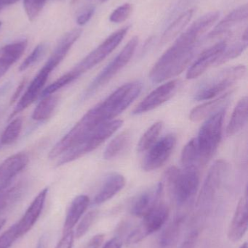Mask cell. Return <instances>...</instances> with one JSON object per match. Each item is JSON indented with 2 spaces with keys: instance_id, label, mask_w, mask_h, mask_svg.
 Segmentation results:
<instances>
[{
  "instance_id": "cell-7",
  "label": "cell",
  "mask_w": 248,
  "mask_h": 248,
  "mask_svg": "<svg viewBox=\"0 0 248 248\" xmlns=\"http://www.w3.org/2000/svg\"><path fill=\"white\" fill-rule=\"evenodd\" d=\"M138 44V36H134L128 42L116 58L108 64L107 66L105 67L104 69L102 70L101 72L90 83L84 93V98L90 97L99 88L107 84L122 68L126 66L133 56Z\"/></svg>"
},
{
  "instance_id": "cell-42",
  "label": "cell",
  "mask_w": 248,
  "mask_h": 248,
  "mask_svg": "<svg viewBox=\"0 0 248 248\" xmlns=\"http://www.w3.org/2000/svg\"><path fill=\"white\" fill-rule=\"evenodd\" d=\"M104 239L103 234H98L90 240L88 244V248H99L101 246Z\"/></svg>"
},
{
  "instance_id": "cell-52",
  "label": "cell",
  "mask_w": 248,
  "mask_h": 248,
  "mask_svg": "<svg viewBox=\"0 0 248 248\" xmlns=\"http://www.w3.org/2000/svg\"><path fill=\"white\" fill-rule=\"evenodd\" d=\"M57 1H63V0H57Z\"/></svg>"
},
{
  "instance_id": "cell-6",
  "label": "cell",
  "mask_w": 248,
  "mask_h": 248,
  "mask_svg": "<svg viewBox=\"0 0 248 248\" xmlns=\"http://www.w3.org/2000/svg\"><path fill=\"white\" fill-rule=\"evenodd\" d=\"M175 201L178 205L187 203L196 195L199 186V172L198 168H183L181 170L171 167L166 172Z\"/></svg>"
},
{
  "instance_id": "cell-21",
  "label": "cell",
  "mask_w": 248,
  "mask_h": 248,
  "mask_svg": "<svg viewBox=\"0 0 248 248\" xmlns=\"http://www.w3.org/2000/svg\"><path fill=\"white\" fill-rule=\"evenodd\" d=\"M29 156L24 153H16L0 164V182H11L12 179L27 166Z\"/></svg>"
},
{
  "instance_id": "cell-47",
  "label": "cell",
  "mask_w": 248,
  "mask_h": 248,
  "mask_svg": "<svg viewBox=\"0 0 248 248\" xmlns=\"http://www.w3.org/2000/svg\"><path fill=\"white\" fill-rule=\"evenodd\" d=\"M7 70L6 69H0V78H1L2 76H4V74L7 72Z\"/></svg>"
},
{
  "instance_id": "cell-24",
  "label": "cell",
  "mask_w": 248,
  "mask_h": 248,
  "mask_svg": "<svg viewBox=\"0 0 248 248\" xmlns=\"http://www.w3.org/2000/svg\"><path fill=\"white\" fill-rule=\"evenodd\" d=\"M248 98L243 97L237 103L233 110L230 123L227 125V137H232L238 134L246 126L248 122Z\"/></svg>"
},
{
  "instance_id": "cell-26",
  "label": "cell",
  "mask_w": 248,
  "mask_h": 248,
  "mask_svg": "<svg viewBox=\"0 0 248 248\" xmlns=\"http://www.w3.org/2000/svg\"><path fill=\"white\" fill-rule=\"evenodd\" d=\"M194 13H195V10L190 9V10H187L183 14L181 15L166 29L165 31L164 32L163 36H162L160 43L162 45H164V44L167 43V42H170L175 38L177 37L179 34H180L181 32L189 24V22L193 17Z\"/></svg>"
},
{
  "instance_id": "cell-45",
  "label": "cell",
  "mask_w": 248,
  "mask_h": 248,
  "mask_svg": "<svg viewBox=\"0 0 248 248\" xmlns=\"http://www.w3.org/2000/svg\"><path fill=\"white\" fill-rule=\"evenodd\" d=\"M47 243H48V236L44 234L41 237L39 241L38 242L37 246L36 248H46Z\"/></svg>"
},
{
  "instance_id": "cell-2",
  "label": "cell",
  "mask_w": 248,
  "mask_h": 248,
  "mask_svg": "<svg viewBox=\"0 0 248 248\" xmlns=\"http://www.w3.org/2000/svg\"><path fill=\"white\" fill-rule=\"evenodd\" d=\"M195 47L196 45H187L176 39L151 69L149 74L151 82H164L182 74L190 64Z\"/></svg>"
},
{
  "instance_id": "cell-18",
  "label": "cell",
  "mask_w": 248,
  "mask_h": 248,
  "mask_svg": "<svg viewBox=\"0 0 248 248\" xmlns=\"http://www.w3.org/2000/svg\"><path fill=\"white\" fill-rule=\"evenodd\" d=\"M82 33V29H74L64 34L45 65H48V68H51L50 69L53 71L66 56L68 51L78 40Z\"/></svg>"
},
{
  "instance_id": "cell-28",
  "label": "cell",
  "mask_w": 248,
  "mask_h": 248,
  "mask_svg": "<svg viewBox=\"0 0 248 248\" xmlns=\"http://www.w3.org/2000/svg\"><path fill=\"white\" fill-rule=\"evenodd\" d=\"M42 100L35 108L32 115L33 120L43 122L52 116L54 110L58 106V97L55 95H49L42 97Z\"/></svg>"
},
{
  "instance_id": "cell-16",
  "label": "cell",
  "mask_w": 248,
  "mask_h": 248,
  "mask_svg": "<svg viewBox=\"0 0 248 248\" xmlns=\"http://www.w3.org/2000/svg\"><path fill=\"white\" fill-rule=\"evenodd\" d=\"M48 193V188L42 189L34 198L21 219L16 224L18 238L26 234L34 226L35 223L40 217Z\"/></svg>"
},
{
  "instance_id": "cell-43",
  "label": "cell",
  "mask_w": 248,
  "mask_h": 248,
  "mask_svg": "<svg viewBox=\"0 0 248 248\" xmlns=\"http://www.w3.org/2000/svg\"><path fill=\"white\" fill-rule=\"evenodd\" d=\"M25 84H26V79H23V81L20 83L17 88L16 89L14 94L12 96L11 100H10V105H12L13 103H16V102L17 101L19 96L21 94L22 91H23V88H24Z\"/></svg>"
},
{
  "instance_id": "cell-44",
  "label": "cell",
  "mask_w": 248,
  "mask_h": 248,
  "mask_svg": "<svg viewBox=\"0 0 248 248\" xmlns=\"http://www.w3.org/2000/svg\"><path fill=\"white\" fill-rule=\"evenodd\" d=\"M122 243L120 239L118 237H114L105 243L103 248H122Z\"/></svg>"
},
{
  "instance_id": "cell-37",
  "label": "cell",
  "mask_w": 248,
  "mask_h": 248,
  "mask_svg": "<svg viewBox=\"0 0 248 248\" xmlns=\"http://www.w3.org/2000/svg\"><path fill=\"white\" fill-rule=\"evenodd\" d=\"M98 214H99V212L94 210V211H91L87 213L83 217V219L80 221V224H78V227H77L75 234H74L77 238H81L88 232V230H90V227L94 223L95 220L97 218Z\"/></svg>"
},
{
  "instance_id": "cell-15",
  "label": "cell",
  "mask_w": 248,
  "mask_h": 248,
  "mask_svg": "<svg viewBox=\"0 0 248 248\" xmlns=\"http://www.w3.org/2000/svg\"><path fill=\"white\" fill-rule=\"evenodd\" d=\"M219 12H210L198 18L190 27L179 36L178 39L188 45H196L204 33H206L219 18Z\"/></svg>"
},
{
  "instance_id": "cell-30",
  "label": "cell",
  "mask_w": 248,
  "mask_h": 248,
  "mask_svg": "<svg viewBox=\"0 0 248 248\" xmlns=\"http://www.w3.org/2000/svg\"><path fill=\"white\" fill-rule=\"evenodd\" d=\"M248 42V30L246 29L243 36H242V39L238 42L233 44L230 47L227 46L225 50L221 54V56L215 62V65L217 66V65H222V64L230 61V60L234 59V58L240 56L247 48Z\"/></svg>"
},
{
  "instance_id": "cell-32",
  "label": "cell",
  "mask_w": 248,
  "mask_h": 248,
  "mask_svg": "<svg viewBox=\"0 0 248 248\" xmlns=\"http://www.w3.org/2000/svg\"><path fill=\"white\" fill-rule=\"evenodd\" d=\"M23 127V119L17 118L12 121L8 124L0 137V144L1 145H9L13 144L17 140L21 132Z\"/></svg>"
},
{
  "instance_id": "cell-51",
  "label": "cell",
  "mask_w": 248,
  "mask_h": 248,
  "mask_svg": "<svg viewBox=\"0 0 248 248\" xmlns=\"http://www.w3.org/2000/svg\"><path fill=\"white\" fill-rule=\"evenodd\" d=\"M1 22L0 21V28H1Z\"/></svg>"
},
{
  "instance_id": "cell-48",
  "label": "cell",
  "mask_w": 248,
  "mask_h": 248,
  "mask_svg": "<svg viewBox=\"0 0 248 248\" xmlns=\"http://www.w3.org/2000/svg\"><path fill=\"white\" fill-rule=\"evenodd\" d=\"M4 224H5V220H4V219L0 220V230H1V228H2L3 226L4 225Z\"/></svg>"
},
{
  "instance_id": "cell-49",
  "label": "cell",
  "mask_w": 248,
  "mask_h": 248,
  "mask_svg": "<svg viewBox=\"0 0 248 248\" xmlns=\"http://www.w3.org/2000/svg\"><path fill=\"white\" fill-rule=\"evenodd\" d=\"M240 248H248V244L247 243H244V244L242 245L241 246H240Z\"/></svg>"
},
{
  "instance_id": "cell-25",
  "label": "cell",
  "mask_w": 248,
  "mask_h": 248,
  "mask_svg": "<svg viewBox=\"0 0 248 248\" xmlns=\"http://www.w3.org/2000/svg\"><path fill=\"white\" fill-rule=\"evenodd\" d=\"M28 42L26 39L8 44L0 48V69L8 70L24 53Z\"/></svg>"
},
{
  "instance_id": "cell-11",
  "label": "cell",
  "mask_w": 248,
  "mask_h": 248,
  "mask_svg": "<svg viewBox=\"0 0 248 248\" xmlns=\"http://www.w3.org/2000/svg\"><path fill=\"white\" fill-rule=\"evenodd\" d=\"M229 170L230 166L226 160H217L211 166L199 194L198 200L199 205H208L214 200L222 185L223 181L229 173Z\"/></svg>"
},
{
  "instance_id": "cell-46",
  "label": "cell",
  "mask_w": 248,
  "mask_h": 248,
  "mask_svg": "<svg viewBox=\"0 0 248 248\" xmlns=\"http://www.w3.org/2000/svg\"><path fill=\"white\" fill-rule=\"evenodd\" d=\"M19 0H0V10L7 7V6L15 4Z\"/></svg>"
},
{
  "instance_id": "cell-8",
  "label": "cell",
  "mask_w": 248,
  "mask_h": 248,
  "mask_svg": "<svg viewBox=\"0 0 248 248\" xmlns=\"http://www.w3.org/2000/svg\"><path fill=\"white\" fill-rule=\"evenodd\" d=\"M129 29L130 26H127L112 33L97 48L87 55L80 63L77 64L71 71L79 78L80 76L100 63L117 47L126 36Z\"/></svg>"
},
{
  "instance_id": "cell-50",
  "label": "cell",
  "mask_w": 248,
  "mask_h": 248,
  "mask_svg": "<svg viewBox=\"0 0 248 248\" xmlns=\"http://www.w3.org/2000/svg\"><path fill=\"white\" fill-rule=\"evenodd\" d=\"M101 2H106V1H107L108 0H100Z\"/></svg>"
},
{
  "instance_id": "cell-12",
  "label": "cell",
  "mask_w": 248,
  "mask_h": 248,
  "mask_svg": "<svg viewBox=\"0 0 248 248\" xmlns=\"http://www.w3.org/2000/svg\"><path fill=\"white\" fill-rule=\"evenodd\" d=\"M181 82L179 79L172 80L162 84L149 94L132 111L133 115H141L151 111L168 101L177 93Z\"/></svg>"
},
{
  "instance_id": "cell-10",
  "label": "cell",
  "mask_w": 248,
  "mask_h": 248,
  "mask_svg": "<svg viewBox=\"0 0 248 248\" xmlns=\"http://www.w3.org/2000/svg\"><path fill=\"white\" fill-rule=\"evenodd\" d=\"M177 137L174 134L165 136L148 150L142 168L145 171H152L163 166L174 150Z\"/></svg>"
},
{
  "instance_id": "cell-22",
  "label": "cell",
  "mask_w": 248,
  "mask_h": 248,
  "mask_svg": "<svg viewBox=\"0 0 248 248\" xmlns=\"http://www.w3.org/2000/svg\"><path fill=\"white\" fill-rule=\"evenodd\" d=\"M248 16V4L240 6L221 20L211 31L208 37L214 38L221 35L230 34V30L234 26L247 20Z\"/></svg>"
},
{
  "instance_id": "cell-36",
  "label": "cell",
  "mask_w": 248,
  "mask_h": 248,
  "mask_svg": "<svg viewBox=\"0 0 248 248\" xmlns=\"http://www.w3.org/2000/svg\"><path fill=\"white\" fill-rule=\"evenodd\" d=\"M21 195V186L20 185L4 189L0 192V211L7 208L10 204L17 201Z\"/></svg>"
},
{
  "instance_id": "cell-13",
  "label": "cell",
  "mask_w": 248,
  "mask_h": 248,
  "mask_svg": "<svg viewBox=\"0 0 248 248\" xmlns=\"http://www.w3.org/2000/svg\"><path fill=\"white\" fill-rule=\"evenodd\" d=\"M227 46V41L223 40L202 51L198 59L189 67L186 78L195 79L203 74L210 67L215 65Z\"/></svg>"
},
{
  "instance_id": "cell-40",
  "label": "cell",
  "mask_w": 248,
  "mask_h": 248,
  "mask_svg": "<svg viewBox=\"0 0 248 248\" xmlns=\"http://www.w3.org/2000/svg\"><path fill=\"white\" fill-rule=\"evenodd\" d=\"M95 13V7L93 6L84 8L77 17V23L79 26H84L86 23H88L89 20L93 17Z\"/></svg>"
},
{
  "instance_id": "cell-27",
  "label": "cell",
  "mask_w": 248,
  "mask_h": 248,
  "mask_svg": "<svg viewBox=\"0 0 248 248\" xmlns=\"http://www.w3.org/2000/svg\"><path fill=\"white\" fill-rule=\"evenodd\" d=\"M131 134L129 131H125L118 134L110 141L104 153L103 157L106 160H112L120 155L129 145Z\"/></svg>"
},
{
  "instance_id": "cell-5",
  "label": "cell",
  "mask_w": 248,
  "mask_h": 248,
  "mask_svg": "<svg viewBox=\"0 0 248 248\" xmlns=\"http://www.w3.org/2000/svg\"><path fill=\"white\" fill-rule=\"evenodd\" d=\"M246 72V66L243 65L223 69L202 83L195 93L194 98L198 101L212 100L237 84L244 77Z\"/></svg>"
},
{
  "instance_id": "cell-38",
  "label": "cell",
  "mask_w": 248,
  "mask_h": 248,
  "mask_svg": "<svg viewBox=\"0 0 248 248\" xmlns=\"http://www.w3.org/2000/svg\"><path fill=\"white\" fill-rule=\"evenodd\" d=\"M132 12V5L130 3L122 4L114 10L109 17L111 22L115 23H122L131 16Z\"/></svg>"
},
{
  "instance_id": "cell-17",
  "label": "cell",
  "mask_w": 248,
  "mask_h": 248,
  "mask_svg": "<svg viewBox=\"0 0 248 248\" xmlns=\"http://www.w3.org/2000/svg\"><path fill=\"white\" fill-rule=\"evenodd\" d=\"M247 197L242 198L237 204L235 212L228 230V237L231 241L238 242L248 231V211Z\"/></svg>"
},
{
  "instance_id": "cell-39",
  "label": "cell",
  "mask_w": 248,
  "mask_h": 248,
  "mask_svg": "<svg viewBox=\"0 0 248 248\" xmlns=\"http://www.w3.org/2000/svg\"><path fill=\"white\" fill-rule=\"evenodd\" d=\"M18 238L16 224L12 226L0 237V248H9Z\"/></svg>"
},
{
  "instance_id": "cell-41",
  "label": "cell",
  "mask_w": 248,
  "mask_h": 248,
  "mask_svg": "<svg viewBox=\"0 0 248 248\" xmlns=\"http://www.w3.org/2000/svg\"><path fill=\"white\" fill-rule=\"evenodd\" d=\"M74 233L73 231L64 234L61 241L57 245L55 248H71L74 242Z\"/></svg>"
},
{
  "instance_id": "cell-1",
  "label": "cell",
  "mask_w": 248,
  "mask_h": 248,
  "mask_svg": "<svg viewBox=\"0 0 248 248\" xmlns=\"http://www.w3.org/2000/svg\"><path fill=\"white\" fill-rule=\"evenodd\" d=\"M142 88V84L139 81L127 83L90 109L83 118L93 127L115 120L138 97Z\"/></svg>"
},
{
  "instance_id": "cell-14",
  "label": "cell",
  "mask_w": 248,
  "mask_h": 248,
  "mask_svg": "<svg viewBox=\"0 0 248 248\" xmlns=\"http://www.w3.org/2000/svg\"><path fill=\"white\" fill-rule=\"evenodd\" d=\"M163 185L157 184L156 186L144 191L140 194L132 202L131 207L132 215L143 218L151 212L158 204L163 193Z\"/></svg>"
},
{
  "instance_id": "cell-29",
  "label": "cell",
  "mask_w": 248,
  "mask_h": 248,
  "mask_svg": "<svg viewBox=\"0 0 248 248\" xmlns=\"http://www.w3.org/2000/svg\"><path fill=\"white\" fill-rule=\"evenodd\" d=\"M163 128V122H157L151 125L140 139L137 150L138 153L148 151L158 140Z\"/></svg>"
},
{
  "instance_id": "cell-20",
  "label": "cell",
  "mask_w": 248,
  "mask_h": 248,
  "mask_svg": "<svg viewBox=\"0 0 248 248\" xmlns=\"http://www.w3.org/2000/svg\"><path fill=\"white\" fill-rule=\"evenodd\" d=\"M125 186V179L122 174L118 173H110L95 197L93 204L100 205L107 202L119 193Z\"/></svg>"
},
{
  "instance_id": "cell-3",
  "label": "cell",
  "mask_w": 248,
  "mask_h": 248,
  "mask_svg": "<svg viewBox=\"0 0 248 248\" xmlns=\"http://www.w3.org/2000/svg\"><path fill=\"white\" fill-rule=\"evenodd\" d=\"M123 124L122 120H112L98 125L87 135L84 136L77 144L61 155L57 166H63L74 161L84 155L96 150L111 136L113 135Z\"/></svg>"
},
{
  "instance_id": "cell-33",
  "label": "cell",
  "mask_w": 248,
  "mask_h": 248,
  "mask_svg": "<svg viewBox=\"0 0 248 248\" xmlns=\"http://www.w3.org/2000/svg\"><path fill=\"white\" fill-rule=\"evenodd\" d=\"M77 78H78V77L72 71H69V72L60 77L58 80L51 84L50 85L48 86L45 90H42L40 94L41 97H45L47 96L52 95L54 93H56L58 90H61L63 87L68 85L70 83L73 82Z\"/></svg>"
},
{
  "instance_id": "cell-4",
  "label": "cell",
  "mask_w": 248,
  "mask_h": 248,
  "mask_svg": "<svg viewBox=\"0 0 248 248\" xmlns=\"http://www.w3.org/2000/svg\"><path fill=\"white\" fill-rule=\"evenodd\" d=\"M225 109L207 119L195 138L199 153L200 166H205L212 158L222 137Z\"/></svg>"
},
{
  "instance_id": "cell-34",
  "label": "cell",
  "mask_w": 248,
  "mask_h": 248,
  "mask_svg": "<svg viewBox=\"0 0 248 248\" xmlns=\"http://www.w3.org/2000/svg\"><path fill=\"white\" fill-rule=\"evenodd\" d=\"M48 47V46L46 43H40L32 51V53L22 62L21 65L19 67V71L22 72L26 71L28 68L39 62L45 56Z\"/></svg>"
},
{
  "instance_id": "cell-23",
  "label": "cell",
  "mask_w": 248,
  "mask_h": 248,
  "mask_svg": "<svg viewBox=\"0 0 248 248\" xmlns=\"http://www.w3.org/2000/svg\"><path fill=\"white\" fill-rule=\"evenodd\" d=\"M90 202V198L85 195H79L74 198L67 211L63 230L64 234L72 231L73 228L88 208Z\"/></svg>"
},
{
  "instance_id": "cell-9",
  "label": "cell",
  "mask_w": 248,
  "mask_h": 248,
  "mask_svg": "<svg viewBox=\"0 0 248 248\" xmlns=\"http://www.w3.org/2000/svg\"><path fill=\"white\" fill-rule=\"evenodd\" d=\"M169 217L167 205L160 203L148 214L143 217L141 224L131 232L127 239V244H136L160 230Z\"/></svg>"
},
{
  "instance_id": "cell-31",
  "label": "cell",
  "mask_w": 248,
  "mask_h": 248,
  "mask_svg": "<svg viewBox=\"0 0 248 248\" xmlns=\"http://www.w3.org/2000/svg\"><path fill=\"white\" fill-rule=\"evenodd\" d=\"M182 164L183 168H198L200 166L199 153L195 138L191 140L183 147L182 153Z\"/></svg>"
},
{
  "instance_id": "cell-19",
  "label": "cell",
  "mask_w": 248,
  "mask_h": 248,
  "mask_svg": "<svg viewBox=\"0 0 248 248\" xmlns=\"http://www.w3.org/2000/svg\"><path fill=\"white\" fill-rule=\"evenodd\" d=\"M231 94L232 92H229L215 100H210L195 108L189 114V119L193 122H199L225 109L230 103Z\"/></svg>"
},
{
  "instance_id": "cell-35",
  "label": "cell",
  "mask_w": 248,
  "mask_h": 248,
  "mask_svg": "<svg viewBox=\"0 0 248 248\" xmlns=\"http://www.w3.org/2000/svg\"><path fill=\"white\" fill-rule=\"evenodd\" d=\"M47 0H23V7L30 21L36 20L46 4Z\"/></svg>"
}]
</instances>
